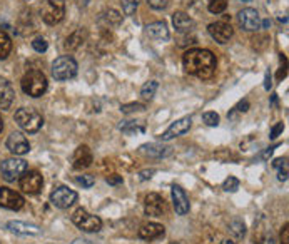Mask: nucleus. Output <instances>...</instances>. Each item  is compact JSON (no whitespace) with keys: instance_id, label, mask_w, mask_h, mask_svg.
<instances>
[{"instance_id":"nucleus-1","label":"nucleus","mask_w":289,"mask_h":244,"mask_svg":"<svg viewBox=\"0 0 289 244\" xmlns=\"http://www.w3.org/2000/svg\"><path fill=\"white\" fill-rule=\"evenodd\" d=\"M184 70L189 75L207 80L216 72V57L211 51L206 48H190L182 56Z\"/></svg>"},{"instance_id":"nucleus-2","label":"nucleus","mask_w":289,"mask_h":244,"mask_svg":"<svg viewBox=\"0 0 289 244\" xmlns=\"http://www.w3.org/2000/svg\"><path fill=\"white\" fill-rule=\"evenodd\" d=\"M15 122L19 124V127L22 131L29 132V134H35L39 132L42 126H43V117L39 111L32 109V107H20V109L15 112Z\"/></svg>"},{"instance_id":"nucleus-3","label":"nucleus","mask_w":289,"mask_h":244,"mask_svg":"<svg viewBox=\"0 0 289 244\" xmlns=\"http://www.w3.org/2000/svg\"><path fill=\"white\" fill-rule=\"evenodd\" d=\"M22 90L30 97H40L45 94V90L49 87L45 74L40 70H29L24 77H22Z\"/></svg>"},{"instance_id":"nucleus-4","label":"nucleus","mask_w":289,"mask_h":244,"mask_svg":"<svg viewBox=\"0 0 289 244\" xmlns=\"http://www.w3.org/2000/svg\"><path fill=\"white\" fill-rule=\"evenodd\" d=\"M40 19L47 25H56L64 19L65 4L64 0H42L39 7Z\"/></svg>"},{"instance_id":"nucleus-5","label":"nucleus","mask_w":289,"mask_h":244,"mask_svg":"<svg viewBox=\"0 0 289 244\" xmlns=\"http://www.w3.org/2000/svg\"><path fill=\"white\" fill-rule=\"evenodd\" d=\"M77 70H79V66L74 57L61 56L52 64V77L56 80H69L77 75Z\"/></svg>"},{"instance_id":"nucleus-6","label":"nucleus","mask_w":289,"mask_h":244,"mask_svg":"<svg viewBox=\"0 0 289 244\" xmlns=\"http://www.w3.org/2000/svg\"><path fill=\"white\" fill-rule=\"evenodd\" d=\"M72 222L79 227V229H82L85 232H99L102 229V221L99 216L87 213L85 209L75 211L72 214Z\"/></svg>"},{"instance_id":"nucleus-7","label":"nucleus","mask_w":289,"mask_h":244,"mask_svg":"<svg viewBox=\"0 0 289 244\" xmlns=\"http://www.w3.org/2000/svg\"><path fill=\"white\" fill-rule=\"evenodd\" d=\"M25 171H27V162L24 159H17V157L5 159L2 164H0V172H2V177L7 182H14L15 179H19Z\"/></svg>"},{"instance_id":"nucleus-8","label":"nucleus","mask_w":289,"mask_h":244,"mask_svg":"<svg viewBox=\"0 0 289 244\" xmlns=\"http://www.w3.org/2000/svg\"><path fill=\"white\" fill-rule=\"evenodd\" d=\"M75 201H77V192L67 186H59L51 192V203L57 209H69Z\"/></svg>"},{"instance_id":"nucleus-9","label":"nucleus","mask_w":289,"mask_h":244,"mask_svg":"<svg viewBox=\"0 0 289 244\" xmlns=\"http://www.w3.org/2000/svg\"><path fill=\"white\" fill-rule=\"evenodd\" d=\"M19 184H20V189L25 194L34 196V194L40 192V189L43 186V179L39 171H25L24 174L19 177Z\"/></svg>"},{"instance_id":"nucleus-10","label":"nucleus","mask_w":289,"mask_h":244,"mask_svg":"<svg viewBox=\"0 0 289 244\" xmlns=\"http://www.w3.org/2000/svg\"><path fill=\"white\" fill-rule=\"evenodd\" d=\"M237 22L246 32H258L261 29V19L256 9H243L237 14Z\"/></svg>"},{"instance_id":"nucleus-11","label":"nucleus","mask_w":289,"mask_h":244,"mask_svg":"<svg viewBox=\"0 0 289 244\" xmlns=\"http://www.w3.org/2000/svg\"><path fill=\"white\" fill-rule=\"evenodd\" d=\"M25 201L19 192L12 191L9 187H0V208L10 209V211H19L24 208Z\"/></svg>"},{"instance_id":"nucleus-12","label":"nucleus","mask_w":289,"mask_h":244,"mask_svg":"<svg viewBox=\"0 0 289 244\" xmlns=\"http://www.w3.org/2000/svg\"><path fill=\"white\" fill-rule=\"evenodd\" d=\"M207 32H209V35L217 42V44H227V42L231 40L232 35H234V29L226 22L209 24V27H207Z\"/></svg>"},{"instance_id":"nucleus-13","label":"nucleus","mask_w":289,"mask_h":244,"mask_svg":"<svg viewBox=\"0 0 289 244\" xmlns=\"http://www.w3.org/2000/svg\"><path fill=\"white\" fill-rule=\"evenodd\" d=\"M166 211V203L164 198L157 192H151L147 194L144 199V213L147 216H154V218H159L162 213Z\"/></svg>"},{"instance_id":"nucleus-14","label":"nucleus","mask_w":289,"mask_h":244,"mask_svg":"<svg viewBox=\"0 0 289 244\" xmlns=\"http://www.w3.org/2000/svg\"><path fill=\"white\" fill-rule=\"evenodd\" d=\"M7 149L15 156H24L30 151V142L27 140V137L22 132H12L7 137Z\"/></svg>"},{"instance_id":"nucleus-15","label":"nucleus","mask_w":289,"mask_h":244,"mask_svg":"<svg viewBox=\"0 0 289 244\" xmlns=\"http://www.w3.org/2000/svg\"><path fill=\"white\" fill-rule=\"evenodd\" d=\"M92 162H94V156H92L89 145H79L72 154V167L75 171L87 169V167L92 166Z\"/></svg>"},{"instance_id":"nucleus-16","label":"nucleus","mask_w":289,"mask_h":244,"mask_svg":"<svg viewBox=\"0 0 289 244\" xmlns=\"http://www.w3.org/2000/svg\"><path fill=\"white\" fill-rule=\"evenodd\" d=\"M171 196H172V206L176 209V214L184 216L189 213V198L186 191L181 186H174L171 187Z\"/></svg>"},{"instance_id":"nucleus-17","label":"nucleus","mask_w":289,"mask_h":244,"mask_svg":"<svg viewBox=\"0 0 289 244\" xmlns=\"http://www.w3.org/2000/svg\"><path fill=\"white\" fill-rule=\"evenodd\" d=\"M190 124H192V117H182L179 119V121L172 122L171 126H169V129L161 135L162 140H172L174 137H179V135L186 134L189 129H190Z\"/></svg>"},{"instance_id":"nucleus-18","label":"nucleus","mask_w":289,"mask_h":244,"mask_svg":"<svg viewBox=\"0 0 289 244\" xmlns=\"http://www.w3.org/2000/svg\"><path fill=\"white\" fill-rule=\"evenodd\" d=\"M5 227H7L10 232L19 236H39L42 232L39 226L29 224V222H22V221H9Z\"/></svg>"},{"instance_id":"nucleus-19","label":"nucleus","mask_w":289,"mask_h":244,"mask_svg":"<svg viewBox=\"0 0 289 244\" xmlns=\"http://www.w3.org/2000/svg\"><path fill=\"white\" fill-rule=\"evenodd\" d=\"M139 153L144 154L147 157H154V159H164L172 154V148L169 145H162L157 142H151V144H142L139 148Z\"/></svg>"},{"instance_id":"nucleus-20","label":"nucleus","mask_w":289,"mask_h":244,"mask_svg":"<svg viewBox=\"0 0 289 244\" xmlns=\"http://www.w3.org/2000/svg\"><path fill=\"white\" fill-rule=\"evenodd\" d=\"M166 232V227L159 224V222H146L139 227V237L140 239L151 241V239H157V237H162Z\"/></svg>"},{"instance_id":"nucleus-21","label":"nucleus","mask_w":289,"mask_h":244,"mask_svg":"<svg viewBox=\"0 0 289 244\" xmlns=\"http://www.w3.org/2000/svg\"><path fill=\"white\" fill-rule=\"evenodd\" d=\"M15 97V90L12 87V84L7 79H0V109L7 111L10 109Z\"/></svg>"},{"instance_id":"nucleus-22","label":"nucleus","mask_w":289,"mask_h":244,"mask_svg":"<svg viewBox=\"0 0 289 244\" xmlns=\"http://www.w3.org/2000/svg\"><path fill=\"white\" fill-rule=\"evenodd\" d=\"M172 25L177 32L186 34V32L194 29L196 24H194V20L190 19V15H187L186 12H176L172 15Z\"/></svg>"},{"instance_id":"nucleus-23","label":"nucleus","mask_w":289,"mask_h":244,"mask_svg":"<svg viewBox=\"0 0 289 244\" xmlns=\"http://www.w3.org/2000/svg\"><path fill=\"white\" fill-rule=\"evenodd\" d=\"M256 227H258V229L254 231L253 244H276L274 234H272L269 226H261V222H258Z\"/></svg>"},{"instance_id":"nucleus-24","label":"nucleus","mask_w":289,"mask_h":244,"mask_svg":"<svg viewBox=\"0 0 289 244\" xmlns=\"http://www.w3.org/2000/svg\"><path fill=\"white\" fill-rule=\"evenodd\" d=\"M146 32L152 37V39L162 40V42L169 40V37H171L169 35V29H167L166 22H152L146 27Z\"/></svg>"},{"instance_id":"nucleus-25","label":"nucleus","mask_w":289,"mask_h":244,"mask_svg":"<svg viewBox=\"0 0 289 244\" xmlns=\"http://www.w3.org/2000/svg\"><path fill=\"white\" fill-rule=\"evenodd\" d=\"M85 37H87V32L84 29H77L75 32H72L67 39H65L64 47L67 48V51H75V48H79L80 45L84 44Z\"/></svg>"},{"instance_id":"nucleus-26","label":"nucleus","mask_w":289,"mask_h":244,"mask_svg":"<svg viewBox=\"0 0 289 244\" xmlns=\"http://www.w3.org/2000/svg\"><path fill=\"white\" fill-rule=\"evenodd\" d=\"M99 22H106L109 27H117L119 24L122 22V15L117 12V10H114V9H109L106 10V12H102L101 14V17H99Z\"/></svg>"},{"instance_id":"nucleus-27","label":"nucleus","mask_w":289,"mask_h":244,"mask_svg":"<svg viewBox=\"0 0 289 244\" xmlns=\"http://www.w3.org/2000/svg\"><path fill=\"white\" fill-rule=\"evenodd\" d=\"M10 51H12V39L9 37L7 32L0 29V61L7 59Z\"/></svg>"},{"instance_id":"nucleus-28","label":"nucleus","mask_w":289,"mask_h":244,"mask_svg":"<svg viewBox=\"0 0 289 244\" xmlns=\"http://www.w3.org/2000/svg\"><path fill=\"white\" fill-rule=\"evenodd\" d=\"M229 231H231V234L236 237V239H243V237L246 236V224L239 218H236L229 222Z\"/></svg>"},{"instance_id":"nucleus-29","label":"nucleus","mask_w":289,"mask_h":244,"mask_svg":"<svg viewBox=\"0 0 289 244\" xmlns=\"http://www.w3.org/2000/svg\"><path fill=\"white\" fill-rule=\"evenodd\" d=\"M157 87H159L157 80H149V82H146V84L142 85V89H140V97H142L144 101H151L152 97L156 95Z\"/></svg>"},{"instance_id":"nucleus-30","label":"nucleus","mask_w":289,"mask_h":244,"mask_svg":"<svg viewBox=\"0 0 289 244\" xmlns=\"http://www.w3.org/2000/svg\"><path fill=\"white\" fill-rule=\"evenodd\" d=\"M227 7V0H207V10L211 14H222Z\"/></svg>"},{"instance_id":"nucleus-31","label":"nucleus","mask_w":289,"mask_h":244,"mask_svg":"<svg viewBox=\"0 0 289 244\" xmlns=\"http://www.w3.org/2000/svg\"><path fill=\"white\" fill-rule=\"evenodd\" d=\"M239 186H241V182H239V179L234 176H229L226 181L222 182V189H224L226 192H236Z\"/></svg>"},{"instance_id":"nucleus-32","label":"nucleus","mask_w":289,"mask_h":244,"mask_svg":"<svg viewBox=\"0 0 289 244\" xmlns=\"http://www.w3.org/2000/svg\"><path fill=\"white\" fill-rule=\"evenodd\" d=\"M219 114L217 112H204L203 114V121H204V124L206 126H209V127H216L217 124H219Z\"/></svg>"},{"instance_id":"nucleus-33","label":"nucleus","mask_w":289,"mask_h":244,"mask_svg":"<svg viewBox=\"0 0 289 244\" xmlns=\"http://www.w3.org/2000/svg\"><path fill=\"white\" fill-rule=\"evenodd\" d=\"M122 4V10L125 15H134L135 10H137L139 0H121Z\"/></svg>"},{"instance_id":"nucleus-34","label":"nucleus","mask_w":289,"mask_h":244,"mask_svg":"<svg viewBox=\"0 0 289 244\" xmlns=\"http://www.w3.org/2000/svg\"><path fill=\"white\" fill-rule=\"evenodd\" d=\"M119 129H121V131H124V132H127V134H132L134 131L135 132H144V126L142 127H137V122L135 121H125L124 124H121V126H119Z\"/></svg>"},{"instance_id":"nucleus-35","label":"nucleus","mask_w":289,"mask_h":244,"mask_svg":"<svg viewBox=\"0 0 289 244\" xmlns=\"http://www.w3.org/2000/svg\"><path fill=\"white\" fill-rule=\"evenodd\" d=\"M75 181H77L80 186L82 187H85V189H89V187H92L95 184V179H94V176L92 174H82V176H77L75 177Z\"/></svg>"},{"instance_id":"nucleus-36","label":"nucleus","mask_w":289,"mask_h":244,"mask_svg":"<svg viewBox=\"0 0 289 244\" xmlns=\"http://www.w3.org/2000/svg\"><path fill=\"white\" fill-rule=\"evenodd\" d=\"M146 109L144 104H139V102H132V104H125L121 107V111L124 114H132V112H142Z\"/></svg>"},{"instance_id":"nucleus-37","label":"nucleus","mask_w":289,"mask_h":244,"mask_svg":"<svg viewBox=\"0 0 289 244\" xmlns=\"http://www.w3.org/2000/svg\"><path fill=\"white\" fill-rule=\"evenodd\" d=\"M32 47H34V51H35V52L42 54V52H45V51H47L49 44H47V40L43 39V37H35V39L32 40Z\"/></svg>"},{"instance_id":"nucleus-38","label":"nucleus","mask_w":289,"mask_h":244,"mask_svg":"<svg viewBox=\"0 0 289 244\" xmlns=\"http://www.w3.org/2000/svg\"><path fill=\"white\" fill-rule=\"evenodd\" d=\"M147 4H149L154 10H164L167 7L169 0H147Z\"/></svg>"},{"instance_id":"nucleus-39","label":"nucleus","mask_w":289,"mask_h":244,"mask_svg":"<svg viewBox=\"0 0 289 244\" xmlns=\"http://www.w3.org/2000/svg\"><path fill=\"white\" fill-rule=\"evenodd\" d=\"M106 181H107V184H111V186H117V184L124 182V177L119 174H112V176H107Z\"/></svg>"},{"instance_id":"nucleus-40","label":"nucleus","mask_w":289,"mask_h":244,"mask_svg":"<svg viewBox=\"0 0 289 244\" xmlns=\"http://www.w3.org/2000/svg\"><path fill=\"white\" fill-rule=\"evenodd\" d=\"M156 174V169H146L139 172V181H149V179Z\"/></svg>"},{"instance_id":"nucleus-41","label":"nucleus","mask_w":289,"mask_h":244,"mask_svg":"<svg viewBox=\"0 0 289 244\" xmlns=\"http://www.w3.org/2000/svg\"><path fill=\"white\" fill-rule=\"evenodd\" d=\"M284 131V124L279 122V124H276L274 127H272V131H271V139H276V137H279V134Z\"/></svg>"},{"instance_id":"nucleus-42","label":"nucleus","mask_w":289,"mask_h":244,"mask_svg":"<svg viewBox=\"0 0 289 244\" xmlns=\"http://www.w3.org/2000/svg\"><path fill=\"white\" fill-rule=\"evenodd\" d=\"M281 244H289V231H287V224L282 227L281 232Z\"/></svg>"},{"instance_id":"nucleus-43","label":"nucleus","mask_w":289,"mask_h":244,"mask_svg":"<svg viewBox=\"0 0 289 244\" xmlns=\"http://www.w3.org/2000/svg\"><path fill=\"white\" fill-rule=\"evenodd\" d=\"M236 109H237L239 112H246V111L249 109V102H248V101H243V102H239Z\"/></svg>"},{"instance_id":"nucleus-44","label":"nucleus","mask_w":289,"mask_h":244,"mask_svg":"<svg viewBox=\"0 0 289 244\" xmlns=\"http://www.w3.org/2000/svg\"><path fill=\"white\" fill-rule=\"evenodd\" d=\"M274 149H276V145H271L269 149H266L263 154H261V159H268L269 156H272V153H274Z\"/></svg>"},{"instance_id":"nucleus-45","label":"nucleus","mask_w":289,"mask_h":244,"mask_svg":"<svg viewBox=\"0 0 289 244\" xmlns=\"http://www.w3.org/2000/svg\"><path fill=\"white\" fill-rule=\"evenodd\" d=\"M286 161H287L286 157H282V159H276V161H274V167H277V169H279L281 166H287Z\"/></svg>"},{"instance_id":"nucleus-46","label":"nucleus","mask_w":289,"mask_h":244,"mask_svg":"<svg viewBox=\"0 0 289 244\" xmlns=\"http://www.w3.org/2000/svg\"><path fill=\"white\" fill-rule=\"evenodd\" d=\"M264 89H266V90H269V89H271V75H269V72H266V80H264Z\"/></svg>"},{"instance_id":"nucleus-47","label":"nucleus","mask_w":289,"mask_h":244,"mask_svg":"<svg viewBox=\"0 0 289 244\" xmlns=\"http://www.w3.org/2000/svg\"><path fill=\"white\" fill-rule=\"evenodd\" d=\"M72 244H92V242L87 241V239H82V237H77V239H74Z\"/></svg>"},{"instance_id":"nucleus-48","label":"nucleus","mask_w":289,"mask_h":244,"mask_svg":"<svg viewBox=\"0 0 289 244\" xmlns=\"http://www.w3.org/2000/svg\"><path fill=\"white\" fill-rule=\"evenodd\" d=\"M2 131H4V119L0 116V134H2Z\"/></svg>"},{"instance_id":"nucleus-49","label":"nucleus","mask_w":289,"mask_h":244,"mask_svg":"<svg viewBox=\"0 0 289 244\" xmlns=\"http://www.w3.org/2000/svg\"><path fill=\"white\" fill-rule=\"evenodd\" d=\"M224 244H234L232 241H224Z\"/></svg>"},{"instance_id":"nucleus-50","label":"nucleus","mask_w":289,"mask_h":244,"mask_svg":"<svg viewBox=\"0 0 289 244\" xmlns=\"http://www.w3.org/2000/svg\"><path fill=\"white\" fill-rule=\"evenodd\" d=\"M243 2H251V0H243Z\"/></svg>"}]
</instances>
